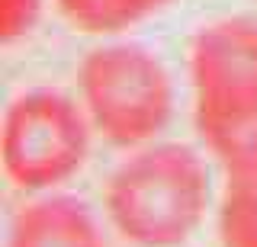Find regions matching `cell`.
<instances>
[{"label": "cell", "mask_w": 257, "mask_h": 247, "mask_svg": "<svg viewBox=\"0 0 257 247\" xmlns=\"http://www.w3.org/2000/svg\"><path fill=\"white\" fill-rule=\"evenodd\" d=\"M212 202L209 167L183 141L135 148L106 183V218L132 247H183Z\"/></svg>", "instance_id": "6da1fadb"}, {"label": "cell", "mask_w": 257, "mask_h": 247, "mask_svg": "<svg viewBox=\"0 0 257 247\" xmlns=\"http://www.w3.org/2000/svg\"><path fill=\"white\" fill-rule=\"evenodd\" d=\"M90 125L112 148H145L174 116V81L158 52L139 42H109L87 52L77 71Z\"/></svg>", "instance_id": "7a4b0ae2"}, {"label": "cell", "mask_w": 257, "mask_h": 247, "mask_svg": "<svg viewBox=\"0 0 257 247\" xmlns=\"http://www.w3.org/2000/svg\"><path fill=\"white\" fill-rule=\"evenodd\" d=\"M90 116L84 103L52 87H32L10 100L0 125V164L23 193H52L90 154Z\"/></svg>", "instance_id": "3957f363"}, {"label": "cell", "mask_w": 257, "mask_h": 247, "mask_svg": "<svg viewBox=\"0 0 257 247\" xmlns=\"http://www.w3.org/2000/svg\"><path fill=\"white\" fill-rule=\"evenodd\" d=\"M199 138L257 119V20L225 17L203 26L190 49Z\"/></svg>", "instance_id": "277c9868"}, {"label": "cell", "mask_w": 257, "mask_h": 247, "mask_svg": "<svg viewBox=\"0 0 257 247\" xmlns=\"http://www.w3.org/2000/svg\"><path fill=\"white\" fill-rule=\"evenodd\" d=\"M7 247H106V237L84 199L45 193L13 215Z\"/></svg>", "instance_id": "5b68a950"}, {"label": "cell", "mask_w": 257, "mask_h": 247, "mask_svg": "<svg viewBox=\"0 0 257 247\" xmlns=\"http://www.w3.org/2000/svg\"><path fill=\"white\" fill-rule=\"evenodd\" d=\"M215 228L222 247H257V157L225 167Z\"/></svg>", "instance_id": "8992f818"}, {"label": "cell", "mask_w": 257, "mask_h": 247, "mask_svg": "<svg viewBox=\"0 0 257 247\" xmlns=\"http://www.w3.org/2000/svg\"><path fill=\"white\" fill-rule=\"evenodd\" d=\"M58 13L87 36H116L155 17L174 0H55Z\"/></svg>", "instance_id": "52a82bcc"}, {"label": "cell", "mask_w": 257, "mask_h": 247, "mask_svg": "<svg viewBox=\"0 0 257 247\" xmlns=\"http://www.w3.org/2000/svg\"><path fill=\"white\" fill-rule=\"evenodd\" d=\"M42 13V0H0V42H16L29 36Z\"/></svg>", "instance_id": "ba28073f"}]
</instances>
